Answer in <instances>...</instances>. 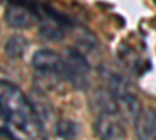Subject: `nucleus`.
<instances>
[{
    "instance_id": "6",
    "label": "nucleus",
    "mask_w": 156,
    "mask_h": 140,
    "mask_svg": "<svg viewBox=\"0 0 156 140\" xmlns=\"http://www.w3.org/2000/svg\"><path fill=\"white\" fill-rule=\"evenodd\" d=\"M33 69L45 76H56L62 78V58L53 50H37L31 59Z\"/></svg>"
},
{
    "instance_id": "9",
    "label": "nucleus",
    "mask_w": 156,
    "mask_h": 140,
    "mask_svg": "<svg viewBox=\"0 0 156 140\" xmlns=\"http://www.w3.org/2000/svg\"><path fill=\"white\" fill-rule=\"evenodd\" d=\"M101 76L105 80L106 86H108V90L112 92L114 97H120L125 94H131V84L129 81L125 78V76L119 72H115L112 69H103L101 70Z\"/></svg>"
},
{
    "instance_id": "7",
    "label": "nucleus",
    "mask_w": 156,
    "mask_h": 140,
    "mask_svg": "<svg viewBox=\"0 0 156 140\" xmlns=\"http://www.w3.org/2000/svg\"><path fill=\"white\" fill-rule=\"evenodd\" d=\"M134 132L137 140H156V112L153 109H142L134 121Z\"/></svg>"
},
{
    "instance_id": "11",
    "label": "nucleus",
    "mask_w": 156,
    "mask_h": 140,
    "mask_svg": "<svg viewBox=\"0 0 156 140\" xmlns=\"http://www.w3.org/2000/svg\"><path fill=\"white\" fill-rule=\"evenodd\" d=\"M28 48V41L23 36H11L5 42V55L9 59H20Z\"/></svg>"
},
{
    "instance_id": "8",
    "label": "nucleus",
    "mask_w": 156,
    "mask_h": 140,
    "mask_svg": "<svg viewBox=\"0 0 156 140\" xmlns=\"http://www.w3.org/2000/svg\"><path fill=\"white\" fill-rule=\"evenodd\" d=\"M89 104H90V108H92V111L97 114V115L119 112L117 100L112 95V92H109L108 89H98V90H95L94 95L89 100Z\"/></svg>"
},
{
    "instance_id": "12",
    "label": "nucleus",
    "mask_w": 156,
    "mask_h": 140,
    "mask_svg": "<svg viewBox=\"0 0 156 140\" xmlns=\"http://www.w3.org/2000/svg\"><path fill=\"white\" fill-rule=\"evenodd\" d=\"M55 132H56V135L59 138L73 140V138L78 137V134H80V126H78V123H75L70 118H62V120H59L56 123Z\"/></svg>"
},
{
    "instance_id": "4",
    "label": "nucleus",
    "mask_w": 156,
    "mask_h": 140,
    "mask_svg": "<svg viewBox=\"0 0 156 140\" xmlns=\"http://www.w3.org/2000/svg\"><path fill=\"white\" fill-rule=\"evenodd\" d=\"M5 22L11 28L28 30L37 22L36 6L23 2V0H16L8 5L5 11Z\"/></svg>"
},
{
    "instance_id": "5",
    "label": "nucleus",
    "mask_w": 156,
    "mask_h": 140,
    "mask_svg": "<svg viewBox=\"0 0 156 140\" xmlns=\"http://www.w3.org/2000/svg\"><path fill=\"white\" fill-rule=\"evenodd\" d=\"M94 132L100 140H125V120L120 117L119 112L97 115V120L94 123Z\"/></svg>"
},
{
    "instance_id": "10",
    "label": "nucleus",
    "mask_w": 156,
    "mask_h": 140,
    "mask_svg": "<svg viewBox=\"0 0 156 140\" xmlns=\"http://www.w3.org/2000/svg\"><path fill=\"white\" fill-rule=\"evenodd\" d=\"M117 100V108H119V114L125 121H136L137 115L140 114V103L137 97L131 94H125L120 97H115Z\"/></svg>"
},
{
    "instance_id": "1",
    "label": "nucleus",
    "mask_w": 156,
    "mask_h": 140,
    "mask_svg": "<svg viewBox=\"0 0 156 140\" xmlns=\"http://www.w3.org/2000/svg\"><path fill=\"white\" fill-rule=\"evenodd\" d=\"M0 134L11 140H45L41 117L31 101L9 81L0 80Z\"/></svg>"
},
{
    "instance_id": "3",
    "label": "nucleus",
    "mask_w": 156,
    "mask_h": 140,
    "mask_svg": "<svg viewBox=\"0 0 156 140\" xmlns=\"http://www.w3.org/2000/svg\"><path fill=\"white\" fill-rule=\"evenodd\" d=\"M90 66L80 50H69L62 56V80L69 81L76 89H84L89 83Z\"/></svg>"
},
{
    "instance_id": "13",
    "label": "nucleus",
    "mask_w": 156,
    "mask_h": 140,
    "mask_svg": "<svg viewBox=\"0 0 156 140\" xmlns=\"http://www.w3.org/2000/svg\"><path fill=\"white\" fill-rule=\"evenodd\" d=\"M0 3H2V0H0Z\"/></svg>"
},
{
    "instance_id": "2",
    "label": "nucleus",
    "mask_w": 156,
    "mask_h": 140,
    "mask_svg": "<svg viewBox=\"0 0 156 140\" xmlns=\"http://www.w3.org/2000/svg\"><path fill=\"white\" fill-rule=\"evenodd\" d=\"M36 11H37L39 36L42 39L48 42H55V41H61L69 33L70 22L62 14L44 5L36 6Z\"/></svg>"
}]
</instances>
